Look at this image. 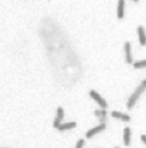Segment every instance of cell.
Masks as SVG:
<instances>
[{
	"mask_svg": "<svg viewBox=\"0 0 146 148\" xmlns=\"http://www.w3.org/2000/svg\"><path fill=\"white\" fill-rule=\"evenodd\" d=\"M124 7H125V1L124 0H119L117 4V18L123 19L124 18Z\"/></svg>",
	"mask_w": 146,
	"mask_h": 148,
	"instance_id": "cell-9",
	"label": "cell"
},
{
	"mask_svg": "<svg viewBox=\"0 0 146 148\" xmlns=\"http://www.w3.org/2000/svg\"><path fill=\"white\" fill-rule=\"evenodd\" d=\"M121 120H123V121H125V123H129V121L131 120V118H130V115H129V114L123 113V114H122V118H121Z\"/></svg>",
	"mask_w": 146,
	"mask_h": 148,
	"instance_id": "cell-12",
	"label": "cell"
},
{
	"mask_svg": "<svg viewBox=\"0 0 146 148\" xmlns=\"http://www.w3.org/2000/svg\"><path fill=\"white\" fill-rule=\"evenodd\" d=\"M122 114H123V113H121L119 111H112V112H111V117H112V118H116V119H121Z\"/></svg>",
	"mask_w": 146,
	"mask_h": 148,
	"instance_id": "cell-11",
	"label": "cell"
},
{
	"mask_svg": "<svg viewBox=\"0 0 146 148\" xmlns=\"http://www.w3.org/2000/svg\"><path fill=\"white\" fill-rule=\"evenodd\" d=\"M140 139H141V141L146 145V134H141V135H140Z\"/></svg>",
	"mask_w": 146,
	"mask_h": 148,
	"instance_id": "cell-14",
	"label": "cell"
},
{
	"mask_svg": "<svg viewBox=\"0 0 146 148\" xmlns=\"http://www.w3.org/2000/svg\"><path fill=\"white\" fill-rule=\"evenodd\" d=\"M83 146H84V139H80V140L77 141L75 148H83Z\"/></svg>",
	"mask_w": 146,
	"mask_h": 148,
	"instance_id": "cell-13",
	"label": "cell"
},
{
	"mask_svg": "<svg viewBox=\"0 0 146 148\" xmlns=\"http://www.w3.org/2000/svg\"><path fill=\"white\" fill-rule=\"evenodd\" d=\"M77 126V124L75 121H69V123H62L60 126H58V131L63 132V131H68V130H74Z\"/></svg>",
	"mask_w": 146,
	"mask_h": 148,
	"instance_id": "cell-7",
	"label": "cell"
},
{
	"mask_svg": "<svg viewBox=\"0 0 146 148\" xmlns=\"http://www.w3.org/2000/svg\"><path fill=\"white\" fill-rule=\"evenodd\" d=\"M146 90V79H144L140 84H139V86L134 90V92L130 96V98H129V100H127V103H126V107L129 108V110H131L133 106H134V104L137 103V100L140 98V96L143 95V92Z\"/></svg>",
	"mask_w": 146,
	"mask_h": 148,
	"instance_id": "cell-1",
	"label": "cell"
},
{
	"mask_svg": "<svg viewBox=\"0 0 146 148\" xmlns=\"http://www.w3.org/2000/svg\"><path fill=\"white\" fill-rule=\"evenodd\" d=\"M89 96H90V97H91V98H93V99H94V100H95V102H96L103 110H105V108L108 107V103L105 102V99H104L98 92H96L95 90H90V91H89Z\"/></svg>",
	"mask_w": 146,
	"mask_h": 148,
	"instance_id": "cell-2",
	"label": "cell"
},
{
	"mask_svg": "<svg viewBox=\"0 0 146 148\" xmlns=\"http://www.w3.org/2000/svg\"><path fill=\"white\" fill-rule=\"evenodd\" d=\"M124 54H125V61H126V63L133 64L132 53H131V43L130 42H125L124 43Z\"/></svg>",
	"mask_w": 146,
	"mask_h": 148,
	"instance_id": "cell-5",
	"label": "cell"
},
{
	"mask_svg": "<svg viewBox=\"0 0 146 148\" xmlns=\"http://www.w3.org/2000/svg\"><path fill=\"white\" fill-rule=\"evenodd\" d=\"M104 130H106V125H105L104 123H102V124H99L98 126H96V127H94V128H91V130L88 131V132L85 133V136H86V139H91L94 135H96V134L103 132Z\"/></svg>",
	"mask_w": 146,
	"mask_h": 148,
	"instance_id": "cell-4",
	"label": "cell"
},
{
	"mask_svg": "<svg viewBox=\"0 0 146 148\" xmlns=\"http://www.w3.org/2000/svg\"><path fill=\"white\" fill-rule=\"evenodd\" d=\"M137 33H138V39H139V43L140 46L145 47L146 46V33H145V28L143 26H139L137 28Z\"/></svg>",
	"mask_w": 146,
	"mask_h": 148,
	"instance_id": "cell-6",
	"label": "cell"
},
{
	"mask_svg": "<svg viewBox=\"0 0 146 148\" xmlns=\"http://www.w3.org/2000/svg\"><path fill=\"white\" fill-rule=\"evenodd\" d=\"M63 117H64V110L63 107H57L56 110V117H55V119H54V123H53V126L54 128H58V126H60L62 124V120H63Z\"/></svg>",
	"mask_w": 146,
	"mask_h": 148,
	"instance_id": "cell-3",
	"label": "cell"
},
{
	"mask_svg": "<svg viewBox=\"0 0 146 148\" xmlns=\"http://www.w3.org/2000/svg\"><path fill=\"white\" fill-rule=\"evenodd\" d=\"M123 142L124 146H130L131 142V130L130 127H125L123 131Z\"/></svg>",
	"mask_w": 146,
	"mask_h": 148,
	"instance_id": "cell-8",
	"label": "cell"
},
{
	"mask_svg": "<svg viewBox=\"0 0 146 148\" xmlns=\"http://www.w3.org/2000/svg\"><path fill=\"white\" fill-rule=\"evenodd\" d=\"M114 148H119V147H114Z\"/></svg>",
	"mask_w": 146,
	"mask_h": 148,
	"instance_id": "cell-15",
	"label": "cell"
},
{
	"mask_svg": "<svg viewBox=\"0 0 146 148\" xmlns=\"http://www.w3.org/2000/svg\"><path fill=\"white\" fill-rule=\"evenodd\" d=\"M133 68L134 69H144L146 68V60H141V61H137L133 63Z\"/></svg>",
	"mask_w": 146,
	"mask_h": 148,
	"instance_id": "cell-10",
	"label": "cell"
}]
</instances>
